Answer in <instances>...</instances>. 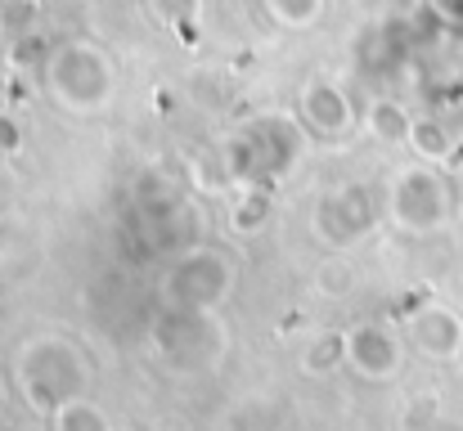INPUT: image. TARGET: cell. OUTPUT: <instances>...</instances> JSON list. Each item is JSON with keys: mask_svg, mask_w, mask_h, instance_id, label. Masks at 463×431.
Here are the masks:
<instances>
[{"mask_svg": "<svg viewBox=\"0 0 463 431\" xmlns=\"http://www.w3.org/2000/svg\"><path fill=\"white\" fill-rule=\"evenodd\" d=\"M225 287H230V270L221 261L203 257V261H189L171 279V296L180 301V310H207V305H216L225 296Z\"/></svg>", "mask_w": 463, "mask_h": 431, "instance_id": "cell-3", "label": "cell"}, {"mask_svg": "<svg viewBox=\"0 0 463 431\" xmlns=\"http://www.w3.org/2000/svg\"><path fill=\"white\" fill-rule=\"evenodd\" d=\"M346 360H351L364 378H392L396 364H401V342H396L387 328L364 323V328H355V333L346 337Z\"/></svg>", "mask_w": 463, "mask_h": 431, "instance_id": "cell-4", "label": "cell"}, {"mask_svg": "<svg viewBox=\"0 0 463 431\" xmlns=\"http://www.w3.org/2000/svg\"><path fill=\"white\" fill-rule=\"evenodd\" d=\"M346 360V337H337V333H324V337H315L307 351V369L310 373H328V369H337Z\"/></svg>", "mask_w": 463, "mask_h": 431, "instance_id": "cell-6", "label": "cell"}, {"mask_svg": "<svg viewBox=\"0 0 463 431\" xmlns=\"http://www.w3.org/2000/svg\"><path fill=\"white\" fill-rule=\"evenodd\" d=\"M54 431H113V427H109V418H104L95 405H86V400L77 396V400H68V405L54 414Z\"/></svg>", "mask_w": 463, "mask_h": 431, "instance_id": "cell-5", "label": "cell"}, {"mask_svg": "<svg viewBox=\"0 0 463 431\" xmlns=\"http://www.w3.org/2000/svg\"><path fill=\"white\" fill-rule=\"evenodd\" d=\"M410 337H414V346H419L423 355H432V360H455V355H463V319L455 310H446V305L419 310V314L410 319Z\"/></svg>", "mask_w": 463, "mask_h": 431, "instance_id": "cell-2", "label": "cell"}, {"mask_svg": "<svg viewBox=\"0 0 463 431\" xmlns=\"http://www.w3.org/2000/svg\"><path fill=\"white\" fill-rule=\"evenodd\" d=\"M86 387V360L68 342H36L23 360V391L32 409L59 414L68 400H77Z\"/></svg>", "mask_w": 463, "mask_h": 431, "instance_id": "cell-1", "label": "cell"}]
</instances>
